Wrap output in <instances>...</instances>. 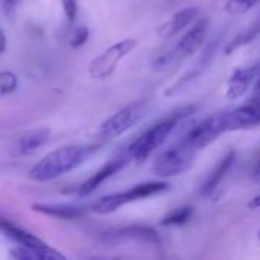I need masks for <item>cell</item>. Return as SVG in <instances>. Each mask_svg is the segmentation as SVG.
Here are the masks:
<instances>
[{"mask_svg": "<svg viewBox=\"0 0 260 260\" xmlns=\"http://www.w3.org/2000/svg\"><path fill=\"white\" fill-rule=\"evenodd\" d=\"M137 46V40L134 38H125L120 40L117 43H114L113 46H110L108 49H105L99 56H96L88 67V73L93 79H104L111 76L119 62Z\"/></svg>", "mask_w": 260, "mask_h": 260, "instance_id": "52a82bcc", "label": "cell"}, {"mask_svg": "<svg viewBox=\"0 0 260 260\" xmlns=\"http://www.w3.org/2000/svg\"><path fill=\"white\" fill-rule=\"evenodd\" d=\"M197 152L198 151L195 148H192L184 139H181L157 155L151 171L161 178L177 177L192 166Z\"/></svg>", "mask_w": 260, "mask_h": 260, "instance_id": "5b68a950", "label": "cell"}, {"mask_svg": "<svg viewBox=\"0 0 260 260\" xmlns=\"http://www.w3.org/2000/svg\"><path fill=\"white\" fill-rule=\"evenodd\" d=\"M0 233L3 236H6L9 241L18 244L20 247H30V248H38V247H44L47 245L44 241H41L40 238H37L35 235L26 232L24 229L15 225L14 222L0 218Z\"/></svg>", "mask_w": 260, "mask_h": 260, "instance_id": "9a60e30c", "label": "cell"}, {"mask_svg": "<svg viewBox=\"0 0 260 260\" xmlns=\"http://www.w3.org/2000/svg\"><path fill=\"white\" fill-rule=\"evenodd\" d=\"M146 108H148V105L145 101L133 102V104L123 107L122 110H119L117 113L110 116L99 126V133H98L99 137L110 140V139H116V137L122 136L123 133L131 129L145 116Z\"/></svg>", "mask_w": 260, "mask_h": 260, "instance_id": "8992f818", "label": "cell"}, {"mask_svg": "<svg viewBox=\"0 0 260 260\" xmlns=\"http://www.w3.org/2000/svg\"><path fill=\"white\" fill-rule=\"evenodd\" d=\"M88 35H90V32H88V29L85 26H79V27L73 29V32L70 35V46L72 47L84 46L87 43V40H88Z\"/></svg>", "mask_w": 260, "mask_h": 260, "instance_id": "cb8c5ba5", "label": "cell"}, {"mask_svg": "<svg viewBox=\"0 0 260 260\" xmlns=\"http://www.w3.org/2000/svg\"><path fill=\"white\" fill-rule=\"evenodd\" d=\"M91 148L67 145L44 155L29 171V178L35 181H50L81 166L91 154Z\"/></svg>", "mask_w": 260, "mask_h": 260, "instance_id": "6da1fadb", "label": "cell"}, {"mask_svg": "<svg viewBox=\"0 0 260 260\" xmlns=\"http://www.w3.org/2000/svg\"><path fill=\"white\" fill-rule=\"evenodd\" d=\"M259 239H260V232H259Z\"/></svg>", "mask_w": 260, "mask_h": 260, "instance_id": "4dcf8cb0", "label": "cell"}, {"mask_svg": "<svg viewBox=\"0 0 260 260\" xmlns=\"http://www.w3.org/2000/svg\"><path fill=\"white\" fill-rule=\"evenodd\" d=\"M222 134H225L224 122H222V113H218V114L207 117L201 123L195 125L192 129L187 131V134L183 139L192 148L200 151V149L209 146L210 143H213Z\"/></svg>", "mask_w": 260, "mask_h": 260, "instance_id": "ba28073f", "label": "cell"}, {"mask_svg": "<svg viewBox=\"0 0 260 260\" xmlns=\"http://www.w3.org/2000/svg\"><path fill=\"white\" fill-rule=\"evenodd\" d=\"M260 73V64L248 66V67H239L236 69L232 76L227 81L225 88V98L229 101H238L241 99L250 88V85L256 81Z\"/></svg>", "mask_w": 260, "mask_h": 260, "instance_id": "8fae6325", "label": "cell"}, {"mask_svg": "<svg viewBox=\"0 0 260 260\" xmlns=\"http://www.w3.org/2000/svg\"><path fill=\"white\" fill-rule=\"evenodd\" d=\"M128 160H129V157L123 155V157H117V158H113V160L107 161L98 172H94L87 181H84L81 184V187L78 189L79 197H87V195L93 193L102 183H105L108 178H111L114 174H117L126 165Z\"/></svg>", "mask_w": 260, "mask_h": 260, "instance_id": "7c38bea8", "label": "cell"}, {"mask_svg": "<svg viewBox=\"0 0 260 260\" xmlns=\"http://www.w3.org/2000/svg\"><path fill=\"white\" fill-rule=\"evenodd\" d=\"M49 137H50L49 128H38V129L29 131L17 140L14 154L15 155H29L34 151H37L38 148H41L49 140Z\"/></svg>", "mask_w": 260, "mask_h": 260, "instance_id": "2e32d148", "label": "cell"}, {"mask_svg": "<svg viewBox=\"0 0 260 260\" xmlns=\"http://www.w3.org/2000/svg\"><path fill=\"white\" fill-rule=\"evenodd\" d=\"M222 122L225 133L242 131L260 125V102L248 101L244 105H239L233 110L222 113Z\"/></svg>", "mask_w": 260, "mask_h": 260, "instance_id": "9c48e42d", "label": "cell"}, {"mask_svg": "<svg viewBox=\"0 0 260 260\" xmlns=\"http://www.w3.org/2000/svg\"><path fill=\"white\" fill-rule=\"evenodd\" d=\"M6 50V35L5 32L0 29V53H3Z\"/></svg>", "mask_w": 260, "mask_h": 260, "instance_id": "83f0119b", "label": "cell"}, {"mask_svg": "<svg viewBox=\"0 0 260 260\" xmlns=\"http://www.w3.org/2000/svg\"><path fill=\"white\" fill-rule=\"evenodd\" d=\"M200 17V9L195 6H187L183 8L180 11H177L174 15L169 17V20H166L160 27H158V34L165 38L174 37L178 32H181L183 29H186L187 26H190L197 18Z\"/></svg>", "mask_w": 260, "mask_h": 260, "instance_id": "4fadbf2b", "label": "cell"}, {"mask_svg": "<svg viewBox=\"0 0 260 260\" xmlns=\"http://www.w3.org/2000/svg\"><path fill=\"white\" fill-rule=\"evenodd\" d=\"M11 257L20 260H64L66 256H62L59 251L55 248L44 245L38 248H30V247H18L15 251L11 253Z\"/></svg>", "mask_w": 260, "mask_h": 260, "instance_id": "d6986e66", "label": "cell"}, {"mask_svg": "<svg viewBox=\"0 0 260 260\" xmlns=\"http://www.w3.org/2000/svg\"><path fill=\"white\" fill-rule=\"evenodd\" d=\"M253 174H254V177H259L260 175V155L259 158L256 160V163H254V171H253Z\"/></svg>", "mask_w": 260, "mask_h": 260, "instance_id": "f546056e", "label": "cell"}, {"mask_svg": "<svg viewBox=\"0 0 260 260\" xmlns=\"http://www.w3.org/2000/svg\"><path fill=\"white\" fill-rule=\"evenodd\" d=\"M195 110H197L195 105L183 107V108H178L177 111L171 113L165 119L158 120L157 123H154L149 129H146L142 136H139V139H136L129 145L128 157L133 158L137 163H143L145 160H148L149 155L166 142V139L175 129V126L183 119H186L190 114H193Z\"/></svg>", "mask_w": 260, "mask_h": 260, "instance_id": "7a4b0ae2", "label": "cell"}, {"mask_svg": "<svg viewBox=\"0 0 260 260\" xmlns=\"http://www.w3.org/2000/svg\"><path fill=\"white\" fill-rule=\"evenodd\" d=\"M207 34H209V20L200 18L187 30V34L183 35V38L177 43V46L174 49L160 55L152 62V69L155 72H163L174 66L181 64L183 61H186L189 56H192L195 52L200 50V47L204 44V41L207 38Z\"/></svg>", "mask_w": 260, "mask_h": 260, "instance_id": "3957f363", "label": "cell"}, {"mask_svg": "<svg viewBox=\"0 0 260 260\" xmlns=\"http://www.w3.org/2000/svg\"><path fill=\"white\" fill-rule=\"evenodd\" d=\"M259 2L260 0H227L225 11L229 14H233V15L245 14V12L251 11Z\"/></svg>", "mask_w": 260, "mask_h": 260, "instance_id": "7402d4cb", "label": "cell"}, {"mask_svg": "<svg viewBox=\"0 0 260 260\" xmlns=\"http://www.w3.org/2000/svg\"><path fill=\"white\" fill-rule=\"evenodd\" d=\"M18 85V78L9 70L0 72V94H11Z\"/></svg>", "mask_w": 260, "mask_h": 260, "instance_id": "603a6c76", "label": "cell"}, {"mask_svg": "<svg viewBox=\"0 0 260 260\" xmlns=\"http://www.w3.org/2000/svg\"><path fill=\"white\" fill-rule=\"evenodd\" d=\"M17 3H18V0H0V5H2V9L8 14V15H11L14 11H15V6H17Z\"/></svg>", "mask_w": 260, "mask_h": 260, "instance_id": "484cf974", "label": "cell"}, {"mask_svg": "<svg viewBox=\"0 0 260 260\" xmlns=\"http://www.w3.org/2000/svg\"><path fill=\"white\" fill-rule=\"evenodd\" d=\"M193 215V207L192 206H183L180 209H175L172 212H169L161 221L160 224L165 225V227H180V225H184L190 221Z\"/></svg>", "mask_w": 260, "mask_h": 260, "instance_id": "ffe728a7", "label": "cell"}, {"mask_svg": "<svg viewBox=\"0 0 260 260\" xmlns=\"http://www.w3.org/2000/svg\"><path fill=\"white\" fill-rule=\"evenodd\" d=\"M248 207H250V209H260V193L257 197H254V198L248 203Z\"/></svg>", "mask_w": 260, "mask_h": 260, "instance_id": "f1b7e54d", "label": "cell"}, {"mask_svg": "<svg viewBox=\"0 0 260 260\" xmlns=\"http://www.w3.org/2000/svg\"><path fill=\"white\" fill-rule=\"evenodd\" d=\"M210 56V53H207L206 56H204V59H203V62L201 64H198V67H195V69H192L189 73H186V75H183L177 82H174L172 85H169L166 90H165V96L166 98H175V96H180L181 93H184L186 90H189L200 78H201V75H203V72H204V69H206V66H207V58Z\"/></svg>", "mask_w": 260, "mask_h": 260, "instance_id": "ac0fdd59", "label": "cell"}, {"mask_svg": "<svg viewBox=\"0 0 260 260\" xmlns=\"http://www.w3.org/2000/svg\"><path fill=\"white\" fill-rule=\"evenodd\" d=\"M30 209L37 213L41 215H47L52 218H58V219H76L79 216H82L84 209L78 207V206H72V204H46V203H37L32 204Z\"/></svg>", "mask_w": 260, "mask_h": 260, "instance_id": "e0dca14e", "label": "cell"}, {"mask_svg": "<svg viewBox=\"0 0 260 260\" xmlns=\"http://www.w3.org/2000/svg\"><path fill=\"white\" fill-rule=\"evenodd\" d=\"M169 189V183L166 181H148V183H142L137 184L125 192H117V193H111L107 197L99 198L98 201H94L90 209L93 213L98 215H110L117 212L120 207L149 198V197H155L160 195L163 192H166Z\"/></svg>", "mask_w": 260, "mask_h": 260, "instance_id": "277c9868", "label": "cell"}, {"mask_svg": "<svg viewBox=\"0 0 260 260\" xmlns=\"http://www.w3.org/2000/svg\"><path fill=\"white\" fill-rule=\"evenodd\" d=\"M235 160H236V152H235V151H229V152L215 165V168L210 171V174L206 177L204 183L201 184V189H200L201 197H210V195L218 189V186L221 184V181L225 178V175H227L229 171L232 169Z\"/></svg>", "mask_w": 260, "mask_h": 260, "instance_id": "5bb4252c", "label": "cell"}, {"mask_svg": "<svg viewBox=\"0 0 260 260\" xmlns=\"http://www.w3.org/2000/svg\"><path fill=\"white\" fill-rule=\"evenodd\" d=\"M260 34V20L259 21H256L251 27H248V29H245L244 32H241L233 41H230V44L225 47V53L227 55H230V53H233L235 50H238V49H241L242 46H247L248 43H251L257 35Z\"/></svg>", "mask_w": 260, "mask_h": 260, "instance_id": "44dd1931", "label": "cell"}, {"mask_svg": "<svg viewBox=\"0 0 260 260\" xmlns=\"http://www.w3.org/2000/svg\"><path fill=\"white\" fill-rule=\"evenodd\" d=\"M62 8L67 15V20L70 23L75 21L76 12H78V0H62Z\"/></svg>", "mask_w": 260, "mask_h": 260, "instance_id": "d4e9b609", "label": "cell"}, {"mask_svg": "<svg viewBox=\"0 0 260 260\" xmlns=\"http://www.w3.org/2000/svg\"><path fill=\"white\" fill-rule=\"evenodd\" d=\"M102 239L108 244H119L125 241H136V242H145L152 247L160 248L161 247V239L158 233L146 225H126L120 229H113L108 230L102 235Z\"/></svg>", "mask_w": 260, "mask_h": 260, "instance_id": "30bf717a", "label": "cell"}, {"mask_svg": "<svg viewBox=\"0 0 260 260\" xmlns=\"http://www.w3.org/2000/svg\"><path fill=\"white\" fill-rule=\"evenodd\" d=\"M251 101L260 102V73L259 76L254 81V87H253V94H251Z\"/></svg>", "mask_w": 260, "mask_h": 260, "instance_id": "4316f807", "label": "cell"}]
</instances>
